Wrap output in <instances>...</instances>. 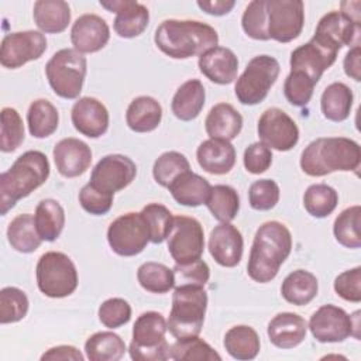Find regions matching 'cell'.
<instances>
[{
	"label": "cell",
	"mask_w": 361,
	"mask_h": 361,
	"mask_svg": "<svg viewBox=\"0 0 361 361\" xmlns=\"http://www.w3.org/2000/svg\"><path fill=\"white\" fill-rule=\"evenodd\" d=\"M292 251V234L289 228L276 220L261 224L251 245L247 274L258 283L271 282L281 265Z\"/></svg>",
	"instance_id": "6da1fadb"
},
{
	"label": "cell",
	"mask_w": 361,
	"mask_h": 361,
	"mask_svg": "<svg viewBox=\"0 0 361 361\" xmlns=\"http://www.w3.org/2000/svg\"><path fill=\"white\" fill-rule=\"evenodd\" d=\"M154 41L158 49L169 58L188 59L217 47L219 34L202 21L169 18L157 27Z\"/></svg>",
	"instance_id": "7a4b0ae2"
},
{
	"label": "cell",
	"mask_w": 361,
	"mask_h": 361,
	"mask_svg": "<svg viewBox=\"0 0 361 361\" xmlns=\"http://www.w3.org/2000/svg\"><path fill=\"white\" fill-rule=\"evenodd\" d=\"M361 149L358 142L347 137H320L305 147L300 169L309 176H324L336 171L348 172L360 168Z\"/></svg>",
	"instance_id": "3957f363"
},
{
	"label": "cell",
	"mask_w": 361,
	"mask_h": 361,
	"mask_svg": "<svg viewBox=\"0 0 361 361\" xmlns=\"http://www.w3.org/2000/svg\"><path fill=\"white\" fill-rule=\"evenodd\" d=\"M49 161L37 149L21 154L0 175V214L6 216L16 203L44 185L49 176Z\"/></svg>",
	"instance_id": "277c9868"
},
{
	"label": "cell",
	"mask_w": 361,
	"mask_h": 361,
	"mask_svg": "<svg viewBox=\"0 0 361 361\" xmlns=\"http://www.w3.org/2000/svg\"><path fill=\"white\" fill-rule=\"evenodd\" d=\"M207 309V292L200 285H176L166 326L175 338L199 336Z\"/></svg>",
	"instance_id": "5b68a950"
},
{
	"label": "cell",
	"mask_w": 361,
	"mask_h": 361,
	"mask_svg": "<svg viewBox=\"0 0 361 361\" xmlns=\"http://www.w3.org/2000/svg\"><path fill=\"white\" fill-rule=\"evenodd\" d=\"M165 317L158 312H144L133 326V338L128 347L134 361H164L169 358V344Z\"/></svg>",
	"instance_id": "8992f818"
},
{
	"label": "cell",
	"mask_w": 361,
	"mask_h": 361,
	"mask_svg": "<svg viewBox=\"0 0 361 361\" xmlns=\"http://www.w3.org/2000/svg\"><path fill=\"white\" fill-rule=\"evenodd\" d=\"M86 71V58L75 48L56 51L45 65L48 83L62 99H76L80 94Z\"/></svg>",
	"instance_id": "52a82bcc"
},
{
	"label": "cell",
	"mask_w": 361,
	"mask_h": 361,
	"mask_svg": "<svg viewBox=\"0 0 361 361\" xmlns=\"http://www.w3.org/2000/svg\"><path fill=\"white\" fill-rule=\"evenodd\" d=\"M37 285L41 293L52 299L72 295L78 288V271L73 261L63 252L42 254L35 268Z\"/></svg>",
	"instance_id": "ba28073f"
},
{
	"label": "cell",
	"mask_w": 361,
	"mask_h": 361,
	"mask_svg": "<svg viewBox=\"0 0 361 361\" xmlns=\"http://www.w3.org/2000/svg\"><path fill=\"white\" fill-rule=\"evenodd\" d=\"M281 72L279 62L271 55H257L247 63L235 82L234 93L241 104L254 106L261 103Z\"/></svg>",
	"instance_id": "9c48e42d"
},
{
	"label": "cell",
	"mask_w": 361,
	"mask_h": 361,
	"mask_svg": "<svg viewBox=\"0 0 361 361\" xmlns=\"http://www.w3.org/2000/svg\"><path fill=\"white\" fill-rule=\"evenodd\" d=\"M307 329L319 343H340L353 336L360 338V310L351 316L334 305L320 306L310 317Z\"/></svg>",
	"instance_id": "30bf717a"
},
{
	"label": "cell",
	"mask_w": 361,
	"mask_h": 361,
	"mask_svg": "<svg viewBox=\"0 0 361 361\" xmlns=\"http://www.w3.org/2000/svg\"><path fill=\"white\" fill-rule=\"evenodd\" d=\"M303 24L302 0H265V30L269 39L290 42L300 35Z\"/></svg>",
	"instance_id": "8fae6325"
},
{
	"label": "cell",
	"mask_w": 361,
	"mask_h": 361,
	"mask_svg": "<svg viewBox=\"0 0 361 361\" xmlns=\"http://www.w3.org/2000/svg\"><path fill=\"white\" fill-rule=\"evenodd\" d=\"M107 243L111 251L120 257H134L142 252L151 241L141 212H130L113 220L107 228Z\"/></svg>",
	"instance_id": "7c38bea8"
},
{
	"label": "cell",
	"mask_w": 361,
	"mask_h": 361,
	"mask_svg": "<svg viewBox=\"0 0 361 361\" xmlns=\"http://www.w3.org/2000/svg\"><path fill=\"white\" fill-rule=\"evenodd\" d=\"M168 251L176 264L200 259L204 250V233L199 220L189 216H175L166 237Z\"/></svg>",
	"instance_id": "4fadbf2b"
},
{
	"label": "cell",
	"mask_w": 361,
	"mask_h": 361,
	"mask_svg": "<svg viewBox=\"0 0 361 361\" xmlns=\"http://www.w3.org/2000/svg\"><path fill=\"white\" fill-rule=\"evenodd\" d=\"M47 51V38L41 31H17L4 35L0 45V63L7 69H17L35 61Z\"/></svg>",
	"instance_id": "5bb4252c"
},
{
	"label": "cell",
	"mask_w": 361,
	"mask_h": 361,
	"mask_svg": "<svg viewBox=\"0 0 361 361\" xmlns=\"http://www.w3.org/2000/svg\"><path fill=\"white\" fill-rule=\"evenodd\" d=\"M258 137L271 149L289 151L299 141V128L293 118L278 107L267 109L257 126Z\"/></svg>",
	"instance_id": "9a60e30c"
},
{
	"label": "cell",
	"mask_w": 361,
	"mask_h": 361,
	"mask_svg": "<svg viewBox=\"0 0 361 361\" xmlns=\"http://www.w3.org/2000/svg\"><path fill=\"white\" fill-rule=\"evenodd\" d=\"M137 165L131 158L121 154H110L94 165L89 183L114 195L127 188L134 180Z\"/></svg>",
	"instance_id": "2e32d148"
},
{
	"label": "cell",
	"mask_w": 361,
	"mask_h": 361,
	"mask_svg": "<svg viewBox=\"0 0 361 361\" xmlns=\"http://www.w3.org/2000/svg\"><path fill=\"white\" fill-rule=\"evenodd\" d=\"M358 31L360 23L354 21L341 11L333 10L319 20L312 38L327 49L338 54L344 45H350L354 41Z\"/></svg>",
	"instance_id": "e0dca14e"
},
{
	"label": "cell",
	"mask_w": 361,
	"mask_h": 361,
	"mask_svg": "<svg viewBox=\"0 0 361 361\" xmlns=\"http://www.w3.org/2000/svg\"><path fill=\"white\" fill-rule=\"evenodd\" d=\"M100 6L116 13L113 28L121 38H134L144 32L149 21L148 8L134 0H100Z\"/></svg>",
	"instance_id": "ac0fdd59"
},
{
	"label": "cell",
	"mask_w": 361,
	"mask_h": 361,
	"mask_svg": "<svg viewBox=\"0 0 361 361\" xmlns=\"http://www.w3.org/2000/svg\"><path fill=\"white\" fill-rule=\"evenodd\" d=\"M110 39V28L104 18L87 13L79 16L71 30L73 48L80 54H93L106 47Z\"/></svg>",
	"instance_id": "d6986e66"
},
{
	"label": "cell",
	"mask_w": 361,
	"mask_h": 361,
	"mask_svg": "<svg viewBox=\"0 0 361 361\" xmlns=\"http://www.w3.org/2000/svg\"><path fill=\"white\" fill-rule=\"evenodd\" d=\"M244 240L240 230L231 223H220L209 237V252L213 259L226 268H233L243 258Z\"/></svg>",
	"instance_id": "ffe728a7"
},
{
	"label": "cell",
	"mask_w": 361,
	"mask_h": 361,
	"mask_svg": "<svg viewBox=\"0 0 361 361\" xmlns=\"http://www.w3.org/2000/svg\"><path fill=\"white\" fill-rule=\"evenodd\" d=\"M337 59V52L327 49L316 42L313 38L295 48L290 54V71H298L317 83L326 69H329Z\"/></svg>",
	"instance_id": "44dd1931"
},
{
	"label": "cell",
	"mask_w": 361,
	"mask_h": 361,
	"mask_svg": "<svg viewBox=\"0 0 361 361\" xmlns=\"http://www.w3.org/2000/svg\"><path fill=\"white\" fill-rule=\"evenodd\" d=\"M71 118L73 127L82 134L89 138H99L102 137L109 128V110L106 106L97 100L96 97H80L75 102Z\"/></svg>",
	"instance_id": "7402d4cb"
},
{
	"label": "cell",
	"mask_w": 361,
	"mask_h": 361,
	"mask_svg": "<svg viewBox=\"0 0 361 361\" xmlns=\"http://www.w3.org/2000/svg\"><path fill=\"white\" fill-rule=\"evenodd\" d=\"M55 166L65 178H76L87 171L92 164L90 147L73 137L58 141L52 151Z\"/></svg>",
	"instance_id": "603a6c76"
},
{
	"label": "cell",
	"mask_w": 361,
	"mask_h": 361,
	"mask_svg": "<svg viewBox=\"0 0 361 361\" xmlns=\"http://www.w3.org/2000/svg\"><path fill=\"white\" fill-rule=\"evenodd\" d=\"M199 71L213 83L228 85L237 78L238 58L226 47H214L199 56Z\"/></svg>",
	"instance_id": "cb8c5ba5"
},
{
	"label": "cell",
	"mask_w": 361,
	"mask_h": 361,
	"mask_svg": "<svg viewBox=\"0 0 361 361\" xmlns=\"http://www.w3.org/2000/svg\"><path fill=\"white\" fill-rule=\"evenodd\" d=\"M306 333H307L306 320L298 313H292V312L278 313L274 319H271L267 329L269 341L275 347L282 350H288L299 345L306 338Z\"/></svg>",
	"instance_id": "d4e9b609"
},
{
	"label": "cell",
	"mask_w": 361,
	"mask_h": 361,
	"mask_svg": "<svg viewBox=\"0 0 361 361\" xmlns=\"http://www.w3.org/2000/svg\"><path fill=\"white\" fill-rule=\"evenodd\" d=\"M200 168L212 175L228 173L235 165V149L230 141L209 138L196 149Z\"/></svg>",
	"instance_id": "484cf974"
},
{
	"label": "cell",
	"mask_w": 361,
	"mask_h": 361,
	"mask_svg": "<svg viewBox=\"0 0 361 361\" xmlns=\"http://www.w3.org/2000/svg\"><path fill=\"white\" fill-rule=\"evenodd\" d=\"M243 128V116L230 103L214 104L206 116L204 130L210 138L231 141Z\"/></svg>",
	"instance_id": "4316f807"
},
{
	"label": "cell",
	"mask_w": 361,
	"mask_h": 361,
	"mask_svg": "<svg viewBox=\"0 0 361 361\" xmlns=\"http://www.w3.org/2000/svg\"><path fill=\"white\" fill-rule=\"evenodd\" d=\"M204 100L206 92L203 83L199 79H189L176 89L171 109L173 116L180 121H192L200 114Z\"/></svg>",
	"instance_id": "83f0119b"
},
{
	"label": "cell",
	"mask_w": 361,
	"mask_h": 361,
	"mask_svg": "<svg viewBox=\"0 0 361 361\" xmlns=\"http://www.w3.org/2000/svg\"><path fill=\"white\" fill-rule=\"evenodd\" d=\"M35 25L45 34H59L71 23V7L63 0H38L34 3Z\"/></svg>",
	"instance_id": "f1b7e54d"
},
{
	"label": "cell",
	"mask_w": 361,
	"mask_h": 361,
	"mask_svg": "<svg viewBox=\"0 0 361 361\" xmlns=\"http://www.w3.org/2000/svg\"><path fill=\"white\" fill-rule=\"evenodd\" d=\"M162 120V106L151 96H138L131 100L126 111V123L135 133L154 131Z\"/></svg>",
	"instance_id": "f546056e"
},
{
	"label": "cell",
	"mask_w": 361,
	"mask_h": 361,
	"mask_svg": "<svg viewBox=\"0 0 361 361\" xmlns=\"http://www.w3.org/2000/svg\"><path fill=\"white\" fill-rule=\"evenodd\" d=\"M172 197L182 206L197 207L206 203L212 185L203 176L186 171L168 186Z\"/></svg>",
	"instance_id": "4dcf8cb0"
},
{
	"label": "cell",
	"mask_w": 361,
	"mask_h": 361,
	"mask_svg": "<svg viewBox=\"0 0 361 361\" xmlns=\"http://www.w3.org/2000/svg\"><path fill=\"white\" fill-rule=\"evenodd\" d=\"M319 292V281L317 278L306 271L296 269L286 275L281 285L282 298L295 306H303L310 303Z\"/></svg>",
	"instance_id": "1f68e13d"
},
{
	"label": "cell",
	"mask_w": 361,
	"mask_h": 361,
	"mask_svg": "<svg viewBox=\"0 0 361 361\" xmlns=\"http://www.w3.org/2000/svg\"><path fill=\"white\" fill-rule=\"evenodd\" d=\"M223 345L234 360L250 361L258 355L261 341L258 333L251 326L238 324L226 331Z\"/></svg>",
	"instance_id": "d6a6232c"
},
{
	"label": "cell",
	"mask_w": 361,
	"mask_h": 361,
	"mask_svg": "<svg viewBox=\"0 0 361 361\" xmlns=\"http://www.w3.org/2000/svg\"><path fill=\"white\" fill-rule=\"evenodd\" d=\"M353 90L343 82L330 83L322 93L320 109L323 116L334 123L348 118L353 107Z\"/></svg>",
	"instance_id": "836d02e7"
},
{
	"label": "cell",
	"mask_w": 361,
	"mask_h": 361,
	"mask_svg": "<svg viewBox=\"0 0 361 361\" xmlns=\"http://www.w3.org/2000/svg\"><path fill=\"white\" fill-rule=\"evenodd\" d=\"M35 228L42 241H55L65 226V210L55 199H42L34 214Z\"/></svg>",
	"instance_id": "e575fe53"
},
{
	"label": "cell",
	"mask_w": 361,
	"mask_h": 361,
	"mask_svg": "<svg viewBox=\"0 0 361 361\" xmlns=\"http://www.w3.org/2000/svg\"><path fill=\"white\" fill-rule=\"evenodd\" d=\"M7 240L10 245L23 254L34 252L42 243L35 228L34 216L23 213L16 216L7 227Z\"/></svg>",
	"instance_id": "d590c367"
},
{
	"label": "cell",
	"mask_w": 361,
	"mask_h": 361,
	"mask_svg": "<svg viewBox=\"0 0 361 361\" xmlns=\"http://www.w3.org/2000/svg\"><path fill=\"white\" fill-rule=\"evenodd\" d=\"M126 350L124 340L113 331H97L85 343L86 358L90 361H118Z\"/></svg>",
	"instance_id": "8d00e7d4"
},
{
	"label": "cell",
	"mask_w": 361,
	"mask_h": 361,
	"mask_svg": "<svg viewBox=\"0 0 361 361\" xmlns=\"http://www.w3.org/2000/svg\"><path fill=\"white\" fill-rule=\"evenodd\" d=\"M27 124L32 137L47 138L56 131L59 124V113L49 100L37 99L28 107Z\"/></svg>",
	"instance_id": "74e56055"
},
{
	"label": "cell",
	"mask_w": 361,
	"mask_h": 361,
	"mask_svg": "<svg viewBox=\"0 0 361 361\" xmlns=\"http://www.w3.org/2000/svg\"><path fill=\"white\" fill-rule=\"evenodd\" d=\"M204 204L216 220L230 223L238 214L240 196L237 190L228 185H214L212 186Z\"/></svg>",
	"instance_id": "f35d334b"
},
{
	"label": "cell",
	"mask_w": 361,
	"mask_h": 361,
	"mask_svg": "<svg viewBox=\"0 0 361 361\" xmlns=\"http://www.w3.org/2000/svg\"><path fill=\"white\" fill-rule=\"evenodd\" d=\"M169 358L176 361H220L221 355L209 343L193 336L176 338L169 345Z\"/></svg>",
	"instance_id": "ab89813d"
},
{
	"label": "cell",
	"mask_w": 361,
	"mask_h": 361,
	"mask_svg": "<svg viewBox=\"0 0 361 361\" xmlns=\"http://www.w3.org/2000/svg\"><path fill=\"white\" fill-rule=\"evenodd\" d=\"M338 203V195L334 188L327 183L310 185L303 195V206L306 212L316 217L323 219L334 212Z\"/></svg>",
	"instance_id": "60d3db41"
},
{
	"label": "cell",
	"mask_w": 361,
	"mask_h": 361,
	"mask_svg": "<svg viewBox=\"0 0 361 361\" xmlns=\"http://www.w3.org/2000/svg\"><path fill=\"white\" fill-rule=\"evenodd\" d=\"M137 279L142 289L151 293H166L175 286L173 271L161 262H144L137 271Z\"/></svg>",
	"instance_id": "b9f144b4"
},
{
	"label": "cell",
	"mask_w": 361,
	"mask_h": 361,
	"mask_svg": "<svg viewBox=\"0 0 361 361\" xmlns=\"http://www.w3.org/2000/svg\"><path fill=\"white\" fill-rule=\"evenodd\" d=\"M360 217H361V207L358 204L344 209L336 217L333 224V233L338 244L353 250L361 247Z\"/></svg>",
	"instance_id": "7bdbcfd3"
},
{
	"label": "cell",
	"mask_w": 361,
	"mask_h": 361,
	"mask_svg": "<svg viewBox=\"0 0 361 361\" xmlns=\"http://www.w3.org/2000/svg\"><path fill=\"white\" fill-rule=\"evenodd\" d=\"M186 171H190L188 158L178 151H166L155 159L152 166V176L158 185L168 188L179 175Z\"/></svg>",
	"instance_id": "ee69618b"
},
{
	"label": "cell",
	"mask_w": 361,
	"mask_h": 361,
	"mask_svg": "<svg viewBox=\"0 0 361 361\" xmlns=\"http://www.w3.org/2000/svg\"><path fill=\"white\" fill-rule=\"evenodd\" d=\"M141 214L149 231V241L154 244L164 243L173 223V216L169 209L159 203H149L142 207Z\"/></svg>",
	"instance_id": "f6af8a7d"
},
{
	"label": "cell",
	"mask_w": 361,
	"mask_h": 361,
	"mask_svg": "<svg viewBox=\"0 0 361 361\" xmlns=\"http://www.w3.org/2000/svg\"><path fill=\"white\" fill-rule=\"evenodd\" d=\"M28 298L24 290L16 286H6L0 290V323L20 322L27 316Z\"/></svg>",
	"instance_id": "bcb514c9"
},
{
	"label": "cell",
	"mask_w": 361,
	"mask_h": 361,
	"mask_svg": "<svg viewBox=\"0 0 361 361\" xmlns=\"http://www.w3.org/2000/svg\"><path fill=\"white\" fill-rule=\"evenodd\" d=\"M24 141V124L18 111L13 107L1 110L0 149L3 152L16 151Z\"/></svg>",
	"instance_id": "7dc6e473"
},
{
	"label": "cell",
	"mask_w": 361,
	"mask_h": 361,
	"mask_svg": "<svg viewBox=\"0 0 361 361\" xmlns=\"http://www.w3.org/2000/svg\"><path fill=\"white\" fill-rule=\"evenodd\" d=\"M314 86L316 83L310 78H307L305 73L298 71H290L283 83V93L286 100L292 106L302 107L310 102Z\"/></svg>",
	"instance_id": "c3c4849f"
},
{
	"label": "cell",
	"mask_w": 361,
	"mask_h": 361,
	"mask_svg": "<svg viewBox=\"0 0 361 361\" xmlns=\"http://www.w3.org/2000/svg\"><path fill=\"white\" fill-rule=\"evenodd\" d=\"M279 186L274 179H259L251 183L248 189L250 206L254 210H271L279 200Z\"/></svg>",
	"instance_id": "681fc988"
},
{
	"label": "cell",
	"mask_w": 361,
	"mask_h": 361,
	"mask_svg": "<svg viewBox=\"0 0 361 361\" xmlns=\"http://www.w3.org/2000/svg\"><path fill=\"white\" fill-rule=\"evenodd\" d=\"M244 32L257 41H268L265 30V0H252L245 7L241 17Z\"/></svg>",
	"instance_id": "f907efd6"
},
{
	"label": "cell",
	"mask_w": 361,
	"mask_h": 361,
	"mask_svg": "<svg viewBox=\"0 0 361 361\" xmlns=\"http://www.w3.org/2000/svg\"><path fill=\"white\" fill-rule=\"evenodd\" d=\"M99 320L107 329H117L131 319V306L123 298H110L99 306Z\"/></svg>",
	"instance_id": "816d5d0a"
},
{
	"label": "cell",
	"mask_w": 361,
	"mask_h": 361,
	"mask_svg": "<svg viewBox=\"0 0 361 361\" xmlns=\"http://www.w3.org/2000/svg\"><path fill=\"white\" fill-rule=\"evenodd\" d=\"M113 193L104 192L92 183H86L79 192V203L82 209L93 216H103L109 213L113 206Z\"/></svg>",
	"instance_id": "f5cc1de1"
},
{
	"label": "cell",
	"mask_w": 361,
	"mask_h": 361,
	"mask_svg": "<svg viewBox=\"0 0 361 361\" xmlns=\"http://www.w3.org/2000/svg\"><path fill=\"white\" fill-rule=\"evenodd\" d=\"M175 285H200L204 286L210 278V268L203 259L173 267Z\"/></svg>",
	"instance_id": "db71d44e"
},
{
	"label": "cell",
	"mask_w": 361,
	"mask_h": 361,
	"mask_svg": "<svg viewBox=\"0 0 361 361\" xmlns=\"http://www.w3.org/2000/svg\"><path fill=\"white\" fill-rule=\"evenodd\" d=\"M334 290L347 302H361V267L341 272L334 279Z\"/></svg>",
	"instance_id": "11a10c76"
},
{
	"label": "cell",
	"mask_w": 361,
	"mask_h": 361,
	"mask_svg": "<svg viewBox=\"0 0 361 361\" xmlns=\"http://www.w3.org/2000/svg\"><path fill=\"white\" fill-rule=\"evenodd\" d=\"M244 168L254 175H259L265 172L272 164V152L271 148L264 142H254L248 145L244 151Z\"/></svg>",
	"instance_id": "9f6ffc18"
},
{
	"label": "cell",
	"mask_w": 361,
	"mask_h": 361,
	"mask_svg": "<svg viewBox=\"0 0 361 361\" xmlns=\"http://www.w3.org/2000/svg\"><path fill=\"white\" fill-rule=\"evenodd\" d=\"M42 361H66V360H72V361H83L85 357L83 354L73 345H56V347H51L49 350H47L42 355H41Z\"/></svg>",
	"instance_id": "6f0895ef"
},
{
	"label": "cell",
	"mask_w": 361,
	"mask_h": 361,
	"mask_svg": "<svg viewBox=\"0 0 361 361\" xmlns=\"http://www.w3.org/2000/svg\"><path fill=\"white\" fill-rule=\"evenodd\" d=\"M361 48L358 44H355L344 56L343 68L348 78L354 79L355 82L361 80Z\"/></svg>",
	"instance_id": "680465c9"
},
{
	"label": "cell",
	"mask_w": 361,
	"mask_h": 361,
	"mask_svg": "<svg viewBox=\"0 0 361 361\" xmlns=\"http://www.w3.org/2000/svg\"><path fill=\"white\" fill-rule=\"evenodd\" d=\"M199 6V8H202L204 13L210 14V16H226L228 14L233 7L235 6L234 0H199L196 3Z\"/></svg>",
	"instance_id": "91938a15"
}]
</instances>
